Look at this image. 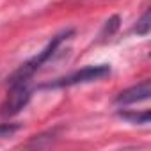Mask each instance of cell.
Segmentation results:
<instances>
[{"mask_svg":"<svg viewBox=\"0 0 151 151\" xmlns=\"http://www.w3.org/2000/svg\"><path fill=\"white\" fill-rule=\"evenodd\" d=\"M71 36H73V30H71V29L55 34L41 52H37L34 57H30L29 60H25L23 64H20V68L14 69V71L9 75V77H7V86L18 84V82H30V78L43 68V64L48 62V60L53 57V53L59 50V46H60L64 41H68Z\"/></svg>","mask_w":151,"mask_h":151,"instance_id":"cell-1","label":"cell"},{"mask_svg":"<svg viewBox=\"0 0 151 151\" xmlns=\"http://www.w3.org/2000/svg\"><path fill=\"white\" fill-rule=\"evenodd\" d=\"M112 68L109 64H96V66H86L82 69H77L62 78H57L50 84H45L43 89H59V87H71V86H80V84H91L100 82L107 77H110Z\"/></svg>","mask_w":151,"mask_h":151,"instance_id":"cell-2","label":"cell"},{"mask_svg":"<svg viewBox=\"0 0 151 151\" xmlns=\"http://www.w3.org/2000/svg\"><path fill=\"white\" fill-rule=\"evenodd\" d=\"M30 96H32V89H30L29 82L11 84L7 96L2 101V107H0V114L4 117H13V116L20 114L30 101Z\"/></svg>","mask_w":151,"mask_h":151,"instance_id":"cell-3","label":"cell"},{"mask_svg":"<svg viewBox=\"0 0 151 151\" xmlns=\"http://www.w3.org/2000/svg\"><path fill=\"white\" fill-rule=\"evenodd\" d=\"M149 94H151V82L149 80H142L140 84L132 86V87L121 91L116 96L114 103L119 105V107L121 105L126 107V105H133V103H139V101H146L149 98Z\"/></svg>","mask_w":151,"mask_h":151,"instance_id":"cell-4","label":"cell"},{"mask_svg":"<svg viewBox=\"0 0 151 151\" xmlns=\"http://www.w3.org/2000/svg\"><path fill=\"white\" fill-rule=\"evenodd\" d=\"M117 116L121 119H124L126 123H130V124H147L149 119H151L149 110H140V112H137V110H119Z\"/></svg>","mask_w":151,"mask_h":151,"instance_id":"cell-5","label":"cell"},{"mask_svg":"<svg viewBox=\"0 0 151 151\" xmlns=\"http://www.w3.org/2000/svg\"><path fill=\"white\" fill-rule=\"evenodd\" d=\"M149 29H151V14H149V9L140 16V20L135 23L133 27V32L137 36H147L149 34Z\"/></svg>","mask_w":151,"mask_h":151,"instance_id":"cell-6","label":"cell"},{"mask_svg":"<svg viewBox=\"0 0 151 151\" xmlns=\"http://www.w3.org/2000/svg\"><path fill=\"white\" fill-rule=\"evenodd\" d=\"M119 22H121V18L119 16H112V18H109L107 22H105V27H103V30H101V37H110V36H114V32L119 29Z\"/></svg>","mask_w":151,"mask_h":151,"instance_id":"cell-7","label":"cell"},{"mask_svg":"<svg viewBox=\"0 0 151 151\" xmlns=\"http://www.w3.org/2000/svg\"><path fill=\"white\" fill-rule=\"evenodd\" d=\"M20 130V124L14 123H0V137H9Z\"/></svg>","mask_w":151,"mask_h":151,"instance_id":"cell-8","label":"cell"}]
</instances>
